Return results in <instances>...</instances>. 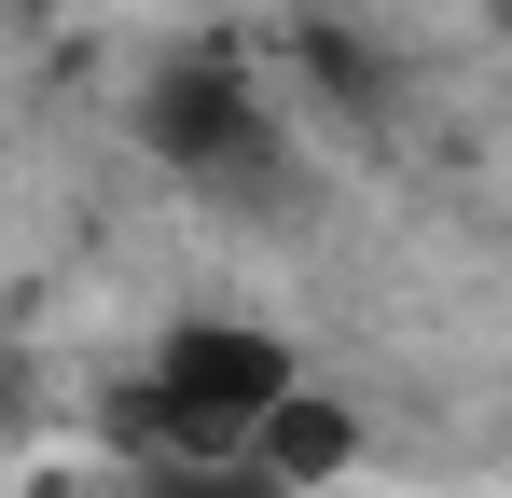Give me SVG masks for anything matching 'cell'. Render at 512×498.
<instances>
[{
	"label": "cell",
	"instance_id": "cell-5",
	"mask_svg": "<svg viewBox=\"0 0 512 498\" xmlns=\"http://www.w3.org/2000/svg\"><path fill=\"white\" fill-rule=\"evenodd\" d=\"M0 402H14V346H0Z\"/></svg>",
	"mask_w": 512,
	"mask_h": 498
},
{
	"label": "cell",
	"instance_id": "cell-3",
	"mask_svg": "<svg viewBox=\"0 0 512 498\" xmlns=\"http://www.w3.org/2000/svg\"><path fill=\"white\" fill-rule=\"evenodd\" d=\"M263 471H277V485L305 498V485H346V471H360V415L333 402V388H319V374H305V388H291V402L263 415V443H250Z\"/></svg>",
	"mask_w": 512,
	"mask_h": 498
},
{
	"label": "cell",
	"instance_id": "cell-4",
	"mask_svg": "<svg viewBox=\"0 0 512 498\" xmlns=\"http://www.w3.org/2000/svg\"><path fill=\"white\" fill-rule=\"evenodd\" d=\"M125 498H291V485H277L263 457H139Z\"/></svg>",
	"mask_w": 512,
	"mask_h": 498
},
{
	"label": "cell",
	"instance_id": "cell-1",
	"mask_svg": "<svg viewBox=\"0 0 512 498\" xmlns=\"http://www.w3.org/2000/svg\"><path fill=\"white\" fill-rule=\"evenodd\" d=\"M125 139H139V166H167L194 208H291V180H305L291 111L263 97V70L236 42H167L139 70V97H125Z\"/></svg>",
	"mask_w": 512,
	"mask_h": 498
},
{
	"label": "cell",
	"instance_id": "cell-2",
	"mask_svg": "<svg viewBox=\"0 0 512 498\" xmlns=\"http://www.w3.org/2000/svg\"><path fill=\"white\" fill-rule=\"evenodd\" d=\"M291 388H305V346L277 319H236V305L167 319L139 360V457H250Z\"/></svg>",
	"mask_w": 512,
	"mask_h": 498
}]
</instances>
